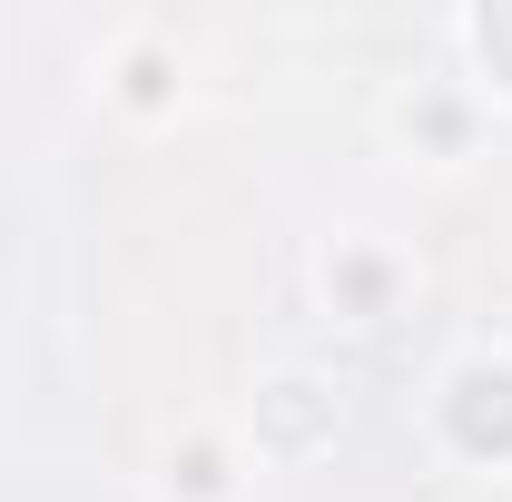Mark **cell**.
Segmentation results:
<instances>
[{
	"instance_id": "cell-1",
	"label": "cell",
	"mask_w": 512,
	"mask_h": 502,
	"mask_svg": "<svg viewBox=\"0 0 512 502\" xmlns=\"http://www.w3.org/2000/svg\"><path fill=\"white\" fill-rule=\"evenodd\" d=\"M444 434L463 443V453H483V463H503V453H512V375H503V365L453 375V394H444Z\"/></svg>"
},
{
	"instance_id": "cell-2",
	"label": "cell",
	"mask_w": 512,
	"mask_h": 502,
	"mask_svg": "<svg viewBox=\"0 0 512 502\" xmlns=\"http://www.w3.org/2000/svg\"><path fill=\"white\" fill-rule=\"evenodd\" d=\"M266 434L276 443H316L325 434V394L316 384H276V394H266Z\"/></svg>"
},
{
	"instance_id": "cell-3",
	"label": "cell",
	"mask_w": 512,
	"mask_h": 502,
	"mask_svg": "<svg viewBox=\"0 0 512 502\" xmlns=\"http://www.w3.org/2000/svg\"><path fill=\"white\" fill-rule=\"evenodd\" d=\"M178 483H188L197 502H207V493H227V463H217V443H188V453H178Z\"/></svg>"
},
{
	"instance_id": "cell-4",
	"label": "cell",
	"mask_w": 512,
	"mask_h": 502,
	"mask_svg": "<svg viewBox=\"0 0 512 502\" xmlns=\"http://www.w3.org/2000/svg\"><path fill=\"white\" fill-rule=\"evenodd\" d=\"M128 99H138V109H158V99H168V60H158V50H138V60H128Z\"/></svg>"
},
{
	"instance_id": "cell-5",
	"label": "cell",
	"mask_w": 512,
	"mask_h": 502,
	"mask_svg": "<svg viewBox=\"0 0 512 502\" xmlns=\"http://www.w3.org/2000/svg\"><path fill=\"white\" fill-rule=\"evenodd\" d=\"M483 50H493V60H503V79H512V0H493V10H483Z\"/></svg>"
},
{
	"instance_id": "cell-6",
	"label": "cell",
	"mask_w": 512,
	"mask_h": 502,
	"mask_svg": "<svg viewBox=\"0 0 512 502\" xmlns=\"http://www.w3.org/2000/svg\"><path fill=\"white\" fill-rule=\"evenodd\" d=\"M345 296H355V306H375V296H384V266H365V256H355V266H345Z\"/></svg>"
}]
</instances>
